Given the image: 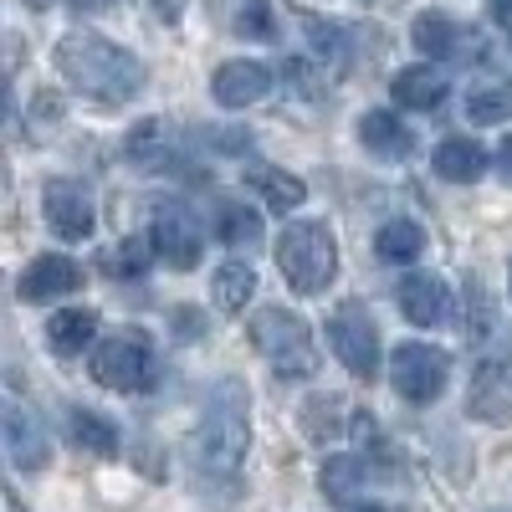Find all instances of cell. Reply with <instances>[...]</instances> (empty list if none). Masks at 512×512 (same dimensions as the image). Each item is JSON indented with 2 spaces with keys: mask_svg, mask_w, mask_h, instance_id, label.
Returning a JSON list of instances; mask_svg holds the SVG:
<instances>
[{
  "mask_svg": "<svg viewBox=\"0 0 512 512\" xmlns=\"http://www.w3.org/2000/svg\"><path fill=\"white\" fill-rule=\"evenodd\" d=\"M47 338H52V349L57 354H82L98 338V313L93 308H62V313H52V323H47Z\"/></svg>",
  "mask_w": 512,
  "mask_h": 512,
  "instance_id": "obj_20",
  "label": "cell"
},
{
  "mask_svg": "<svg viewBox=\"0 0 512 512\" xmlns=\"http://www.w3.org/2000/svg\"><path fill=\"white\" fill-rule=\"evenodd\" d=\"M149 256H154V241H123L108 251V272L113 277H139L149 267Z\"/></svg>",
  "mask_w": 512,
  "mask_h": 512,
  "instance_id": "obj_27",
  "label": "cell"
},
{
  "mask_svg": "<svg viewBox=\"0 0 512 512\" xmlns=\"http://www.w3.org/2000/svg\"><path fill=\"white\" fill-rule=\"evenodd\" d=\"M149 241H154V256L169 272H195V262H200V221L190 216L185 205H175V200L154 205Z\"/></svg>",
  "mask_w": 512,
  "mask_h": 512,
  "instance_id": "obj_8",
  "label": "cell"
},
{
  "mask_svg": "<svg viewBox=\"0 0 512 512\" xmlns=\"http://www.w3.org/2000/svg\"><path fill=\"white\" fill-rule=\"evenodd\" d=\"M328 349L338 354V364H344L354 379H374V369H379V328H374V318L359 303H344L328 318Z\"/></svg>",
  "mask_w": 512,
  "mask_h": 512,
  "instance_id": "obj_6",
  "label": "cell"
},
{
  "mask_svg": "<svg viewBox=\"0 0 512 512\" xmlns=\"http://www.w3.org/2000/svg\"><path fill=\"white\" fill-rule=\"evenodd\" d=\"M410 36H415V47H420L425 57H436V62H446V57H456V52L466 47L461 21H451V16H441V11H420Z\"/></svg>",
  "mask_w": 512,
  "mask_h": 512,
  "instance_id": "obj_19",
  "label": "cell"
},
{
  "mask_svg": "<svg viewBox=\"0 0 512 512\" xmlns=\"http://www.w3.org/2000/svg\"><path fill=\"white\" fill-rule=\"evenodd\" d=\"M251 344L256 354H267V364L287 379H308L318 369V349H313V333L308 323L287 313V308H262L251 318Z\"/></svg>",
  "mask_w": 512,
  "mask_h": 512,
  "instance_id": "obj_4",
  "label": "cell"
},
{
  "mask_svg": "<svg viewBox=\"0 0 512 512\" xmlns=\"http://www.w3.org/2000/svg\"><path fill=\"white\" fill-rule=\"evenodd\" d=\"M77 287H82V267L72 262V256H36L16 282L21 303H52V297H67Z\"/></svg>",
  "mask_w": 512,
  "mask_h": 512,
  "instance_id": "obj_14",
  "label": "cell"
},
{
  "mask_svg": "<svg viewBox=\"0 0 512 512\" xmlns=\"http://www.w3.org/2000/svg\"><path fill=\"white\" fill-rule=\"evenodd\" d=\"M31 6H47V0H31Z\"/></svg>",
  "mask_w": 512,
  "mask_h": 512,
  "instance_id": "obj_34",
  "label": "cell"
},
{
  "mask_svg": "<svg viewBox=\"0 0 512 512\" xmlns=\"http://www.w3.org/2000/svg\"><path fill=\"white\" fill-rule=\"evenodd\" d=\"M395 303H400V313L415 328H441V323L456 318V292L441 277H431V272H410L400 282V292H395Z\"/></svg>",
  "mask_w": 512,
  "mask_h": 512,
  "instance_id": "obj_10",
  "label": "cell"
},
{
  "mask_svg": "<svg viewBox=\"0 0 512 512\" xmlns=\"http://www.w3.org/2000/svg\"><path fill=\"white\" fill-rule=\"evenodd\" d=\"M277 267H282L292 292L318 297L338 277V241H333V231L323 221H292L277 236Z\"/></svg>",
  "mask_w": 512,
  "mask_h": 512,
  "instance_id": "obj_3",
  "label": "cell"
},
{
  "mask_svg": "<svg viewBox=\"0 0 512 512\" xmlns=\"http://www.w3.org/2000/svg\"><path fill=\"white\" fill-rule=\"evenodd\" d=\"M246 185L262 195L277 216H287V210H297L308 200V185L297 180V175H287V169H277V164H256V169H246Z\"/></svg>",
  "mask_w": 512,
  "mask_h": 512,
  "instance_id": "obj_18",
  "label": "cell"
},
{
  "mask_svg": "<svg viewBox=\"0 0 512 512\" xmlns=\"http://www.w3.org/2000/svg\"><path fill=\"white\" fill-rule=\"evenodd\" d=\"M93 379L103 390H118V395H134V390H149L154 379V354L139 333H118L108 344L93 349Z\"/></svg>",
  "mask_w": 512,
  "mask_h": 512,
  "instance_id": "obj_5",
  "label": "cell"
},
{
  "mask_svg": "<svg viewBox=\"0 0 512 512\" xmlns=\"http://www.w3.org/2000/svg\"><path fill=\"white\" fill-rule=\"evenodd\" d=\"M72 441H77V451H93V456H113L118 451V431L93 410H72Z\"/></svg>",
  "mask_w": 512,
  "mask_h": 512,
  "instance_id": "obj_25",
  "label": "cell"
},
{
  "mask_svg": "<svg viewBox=\"0 0 512 512\" xmlns=\"http://www.w3.org/2000/svg\"><path fill=\"white\" fill-rule=\"evenodd\" d=\"M446 354L436 344H405L390 354V384H395V395H405L410 405H431L441 390H446Z\"/></svg>",
  "mask_w": 512,
  "mask_h": 512,
  "instance_id": "obj_7",
  "label": "cell"
},
{
  "mask_svg": "<svg viewBox=\"0 0 512 512\" xmlns=\"http://www.w3.org/2000/svg\"><path fill=\"white\" fill-rule=\"evenodd\" d=\"M364 487H369V472H364V461H359V456H333V461L323 466V497H333V502H354Z\"/></svg>",
  "mask_w": 512,
  "mask_h": 512,
  "instance_id": "obj_24",
  "label": "cell"
},
{
  "mask_svg": "<svg viewBox=\"0 0 512 512\" xmlns=\"http://www.w3.org/2000/svg\"><path fill=\"white\" fill-rule=\"evenodd\" d=\"M216 308L221 313H241L251 297H256V272H251V262H226L221 272H216Z\"/></svg>",
  "mask_w": 512,
  "mask_h": 512,
  "instance_id": "obj_22",
  "label": "cell"
},
{
  "mask_svg": "<svg viewBox=\"0 0 512 512\" xmlns=\"http://www.w3.org/2000/svg\"><path fill=\"white\" fill-rule=\"evenodd\" d=\"M466 410H472V420H487V425H507L512 420V364L507 359H487L472 374Z\"/></svg>",
  "mask_w": 512,
  "mask_h": 512,
  "instance_id": "obj_12",
  "label": "cell"
},
{
  "mask_svg": "<svg viewBox=\"0 0 512 512\" xmlns=\"http://www.w3.org/2000/svg\"><path fill=\"white\" fill-rule=\"evenodd\" d=\"M57 67H62V77L72 82L77 93H88L98 103H128V98H139V88H144V62L134 52L113 47V41L98 36V31L62 36L57 41Z\"/></svg>",
  "mask_w": 512,
  "mask_h": 512,
  "instance_id": "obj_1",
  "label": "cell"
},
{
  "mask_svg": "<svg viewBox=\"0 0 512 512\" xmlns=\"http://www.w3.org/2000/svg\"><path fill=\"white\" fill-rule=\"evenodd\" d=\"M349 512H384V507H379V502H369V507H349Z\"/></svg>",
  "mask_w": 512,
  "mask_h": 512,
  "instance_id": "obj_32",
  "label": "cell"
},
{
  "mask_svg": "<svg viewBox=\"0 0 512 512\" xmlns=\"http://www.w3.org/2000/svg\"><path fill=\"white\" fill-rule=\"evenodd\" d=\"M492 21H497L502 31H512V0H492Z\"/></svg>",
  "mask_w": 512,
  "mask_h": 512,
  "instance_id": "obj_30",
  "label": "cell"
},
{
  "mask_svg": "<svg viewBox=\"0 0 512 512\" xmlns=\"http://www.w3.org/2000/svg\"><path fill=\"white\" fill-rule=\"evenodd\" d=\"M497 175H502V180L512 185V134H507V139L497 144Z\"/></svg>",
  "mask_w": 512,
  "mask_h": 512,
  "instance_id": "obj_29",
  "label": "cell"
},
{
  "mask_svg": "<svg viewBox=\"0 0 512 512\" xmlns=\"http://www.w3.org/2000/svg\"><path fill=\"white\" fill-rule=\"evenodd\" d=\"M77 6H82V11H98V6H108V0H77Z\"/></svg>",
  "mask_w": 512,
  "mask_h": 512,
  "instance_id": "obj_31",
  "label": "cell"
},
{
  "mask_svg": "<svg viewBox=\"0 0 512 512\" xmlns=\"http://www.w3.org/2000/svg\"><path fill=\"white\" fill-rule=\"evenodd\" d=\"M507 292H512V262H507Z\"/></svg>",
  "mask_w": 512,
  "mask_h": 512,
  "instance_id": "obj_33",
  "label": "cell"
},
{
  "mask_svg": "<svg viewBox=\"0 0 512 512\" xmlns=\"http://www.w3.org/2000/svg\"><path fill=\"white\" fill-rule=\"evenodd\" d=\"M251 446V410H246V390L236 379L216 384V395L200 410V431H195V461L210 477H236V466Z\"/></svg>",
  "mask_w": 512,
  "mask_h": 512,
  "instance_id": "obj_2",
  "label": "cell"
},
{
  "mask_svg": "<svg viewBox=\"0 0 512 512\" xmlns=\"http://www.w3.org/2000/svg\"><path fill=\"white\" fill-rule=\"evenodd\" d=\"M374 251L384 256V262H395V267H410L415 256L425 251V231L415 221H390V226H379Z\"/></svg>",
  "mask_w": 512,
  "mask_h": 512,
  "instance_id": "obj_21",
  "label": "cell"
},
{
  "mask_svg": "<svg viewBox=\"0 0 512 512\" xmlns=\"http://www.w3.org/2000/svg\"><path fill=\"white\" fill-rule=\"evenodd\" d=\"M431 164H436V175H441V180H451V185H477V180L487 175V149H482L477 139L451 134V139H441V144H436Z\"/></svg>",
  "mask_w": 512,
  "mask_h": 512,
  "instance_id": "obj_16",
  "label": "cell"
},
{
  "mask_svg": "<svg viewBox=\"0 0 512 512\" xmlns=\"http://www.w3.org/2000/svg\"><path fill=\"white\" fill-rule=\"evenodd\" d=\"M41 210H47V226L62 241H88L93 236V195L77 180H52L41 190Z\"/></svg>",
  "mask_w": 512,
  "mask_h": 512,
  "instance_id": "obj_11",
  "label": "cell"
},
{
  "mask_svg": "<svg viewBox=\"0 0 512 512\" xmlns=\"http://www.w3.org/2000/svg\"><path fill=\"white\" fill-rule=\"evenodd\" d=\"M0 425H6V451H11V461L21 466V472H41V466L52 461L47 425H41V415L16 390L6 395V415H0Z\"/></svg>",
  "mask_w": 512,
  "mask_h": 512,
  "instance_id": "obj_9",
  "label": "cell"
},
{
  "mask_svg": "<svg viewBox=\"0 0 512 512\" xmlns=\"http://www.w3.org/2000/svg\"><path fill=\"white\" fill-rule=\"evenodd\" d=\"M236 31H251V36H272V21H267V0H246L241 6V21Z\"/></svg>",
  "mask_w": 512,
  "mask_h": 512,
  "instance_id": "obj_28",
  "label": "cell"
},
{
  "mask_svg": "<svg viewBox=\"0 0 512 512\" xmlns=\"http://www.w3.org/2000/svg\"><path fill=\"white\" fill-rule=\"evenodd\" d=\"M221 241L251 251L256 241H262V221H256L251 210H241V205H226V210H221Z\"/></svg>",
  "mask_w": 512,
  "mask_h": 512,
  "instance_id": "obj_26",
  "label": "cell"
},
{
  "mask_svg": "<svg viewBox=\"0 0 512 512\" xmlns=\"http://www.w3.org/2000/svg\"><path fill=\"white\" fill-rule=\"evenodd\" d=\"M359 139H364V149H369L374 159H384V164H400V159H410V149H415L410 128H405L390 108L364 113V118H359Z\"/></svg>",
  "mask_w": 512,
  "mask_h": 512,
  "instance_id": "obj_15",
  "label": "cell"
},
{
  "mask_svg": "<svg viewBox=\"0 0 512 512\" xmlns=\"http://www.w3.org/2000/svg\"><path fill=\"white\" fill-rule=\"evenodd\" d=\"M210 93H216L221 108H251V103H262L272 93V67L267 62H251V57L226 62L216 72V82H210Z\"/></svg>",
  "mask_w": 512,
  "mask_h": 512,
  "instance_id": "obj_13",
  "label": "cell"
},
{
  "mask_svg": "<svg viewBox=\"0 0 512 512\" xmlns=\"http://www.w3.org/2000/svg\"><path fill=\"white\" fill-rule=\"evenodd\" d=\"M390 93H395V103H400V108L431 113V108H441V98L451 93V82H446V72H441V67H405V72L390 82Z\"/></svg>",
  "mask_w": 512,
  "mask_h": 512,
  "instance_id": "obj_17",
  "label": "cell"
},
{
  "mask_svg": "<svg viewBox=\"0 0 512 512\" xmlns=\"http://www.w3.org/2000/svg\"><path fill=\"white\" fill-rule=\"evenodd\" d=\"M466 118L472 123H507L512 118V77L482 82L477 93H466Z\"/></svg>",
  "mask_w": 512,
  "mask_h": 512,
  "instance_id": "obj_23",
  "label": "cell"
}]
</instances>
